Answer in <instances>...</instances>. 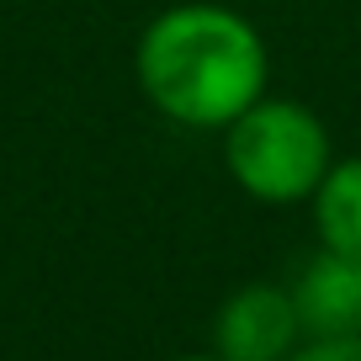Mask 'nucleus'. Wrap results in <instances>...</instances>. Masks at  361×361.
Here are the masks:
<instances>
[{"label":"nucleus","mask_w":361,"mask_h":361,"mask_svg":"<svg viewBox=\"0 0 361 361\" xmlns=\"http://www.w3.org/2000/svg\"><path fill=\"white\" fill-rule=\"evenodd\" d=\"M335 165V138L324 117L293 96H260L224 128V170L260 207H293L319 192Z\"/></svg>","instance_id":"2"},{"label":"nucleus","mask_w":361,"mask_h":361,"mask_svg":"<svg viewBox=\"0 0 361 361\" xmlns=\"http://www.w3.org/2000/svg\"><path fill=\"white\" fill-rule=\"evenodd\" d=\"M303 340L293 287L245 282L213 314V350L228 361H287Z\"/></svg>","instance_id":"3"},{"label":"nucleus","mask_w":361,"mask_h":361,"mask_svg":"<svg viewBox=\"0 0 361 361\" xmlns=\"http://www.w3.org/2000/svg\"><path fill=\"white\" fill-rule=\"evenodd\" d=\"M287 361H361V335H308Z\"/></svg>","instance_id":"6"},{"label":"nucleus","mask_w":361,"mask_h":361,"mask_svg":"<svg viewBox=\"0 0 361 361\" xmlns=\"http://www.w3.org/2000/svg\"><path fill=\"white\" fill-rule=\"evenodd\" d=\"M170 361H228V356H218V350H192V356H170Z\"/></svg>","instance_id":"7"},{"label":"nucleus","mask_w":361,"mask_h":361,"mask_svg":"<svg viewBox=\"0 0 361 361\" xmlns=\"http://www.w3.org/2000/svg\"><path fill=\"white\" fill-rule=\"evenodd\" d=\"M314 234L324 250L361 260V154H345L324 170L319 192L308 197Z\"/></svg>","instance_id":"5"},{"label":"nucleus","mask_w":361,"mask_h":361,"mask_svg":"<svg viewBox=\"0 0 361 361\" xmlns=\"http://www.w3.org/2000/svg\"><path fill=\"white\" fill-rule=\"evenodd\" d=\"M293 308L308 335H361V260L319 245L293 282Z\"/></svg>","instance_id":"4"},{"label":"nucleus","mask_w":361,"mask_h":361,"mask_svg":"<svg viewBox=\"0 0 361 361\" xmlns=\"http://www.w3.org/2000/svg\"><path fill=\"white\" fill-rule=\"evenodd\" d=\"M133 75L159 117L192 133H224L266 96L271 48L260 27L218 0H180L149 16L133 48Z\"/></svg>","instance_id":"1"}]
</instances>
